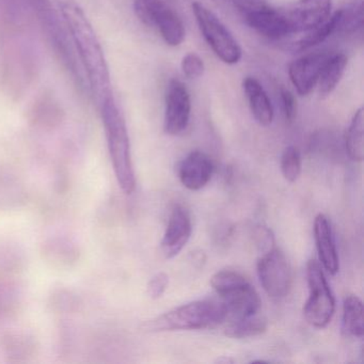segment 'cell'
I'll return each instance as SVG.
<instances>
[{"label": "cell", "instance_id": "obj_28", "mask_svg": "<svg viewBox=\"0 0 364 364\" xmlns=\"http://www.w3.org/2000/svg\"><path fill=\"white\" fill-rule=\"evenodd\" d=\"M280 97L285 119L289 122H293L297 116V102H296L295 97L289 89L285 88H281Z\"/></svg>", "mask_w": 364, "mask_h": 364}, {"label": "cell", "instance_id": "obj_22", "mask_svg": "<svg viewBox=\"0 0 364 364\" xmlns=\"http://www.w3.org/2000/svg\"><path fill=\"white\" fill-rule=\"evenodd\" d=\"M336 33H355L363 26V0H353L336 11Z\"/></svg>", "mask_w": 364, "mask_h": 364}, {"label": "cell", "instance_id": "obj_4", "mask_svg": "<svg viewBox=\"0 0 364 364\" xmlns=\"http://www.w3.org/2000/svg\"><path fill=\"white\" fill-rule=\"evenodd\" d=\"M210 285L234 318L252 316L261 309L257 289L240 272L220 270L210 279Z\"/></svg>", "mask_w": 364, "mask_h": 364}, {"label": "cell", "instance_id": "obj_10", "mask_svg": "<svg viewBox=\"0 0 364 364\" xmlns=\"http://www.w3.org/2000/svg\"><path fill=\"white\" fill-rule=\"evenodd\" d=\"M191 95L186 86L178 80H172L167 87L165 99L164 131L167 135L182 134L191 120Z\"/></svg>", "mask_w": 364, "mask_h": 364}, {"label": "cell", "instance_id": "obj_19", "mask_svg": "<svg viewBox=\"0 0 364 364\" xmlns=\"http://www.w3.org/2000/svg\"><path fill=\"white\" fill-rule=\"evenodd\" d=\"M155 27L159 29L164 41L172 48L181 46L184 41V24L178 14L168 5L157 18Z\"/></svg>", "mask_w": 364, "mask_h": 364}, {"label": "cell", "instance_id": "obj_8", "mask_svg": "<svg viewBox=\"0 0 364 364\" xmlns=\"http://www.w3.org/2000/svg\"><path fill=\"white\" fill-rule=\"evenodd\" d=\"M257 276L265 293L272 299L289 295L291 287V268L287 255L280 249L266 251L257 259Z\"/></svg>", "mask_w": 364, "mask_h": 364}, {"label": "cell", "instance_id": "obj_18", "mask_svg": "<svg viewBox=\"0 0 364 364\" xmlns=\"http://www.w3.org/2000/svg\"><path fill=\"white\" fill-rule=\"evenodd\" d=\"M347 57L344 54L330 55L319 75L318 91L321 97H328L340 84L347 67Z\"/></svg>", "mask_w": 364, "mask_h": 364}, {"label": "cell", "instance_id": "obj_1", "mask_svg": "<svg viewBox=\"0 0 364 364\" xmlns=\"http://www.w3.org/2000/svg\"><path fill=\"white\" fill-rule=\"evenodd\" d=\"M61 14L71 33L80 63L86 71L91 95L100 107L112 95L109 69L103 48L92 25L77 5L70 1L63 3Z\"/></svg>", "mask_w": 364, "mask_h": 364}, {"label": "cell", "instance_id": "obj_2", "mask_svg": "<svg viewBox=\"0 0 364 364\" xmlns=\"http://www.w3.org/2000/svg\"><path fill=\"white\" fill-rule=\"evenodd\" d=\"M108 149L114 174L121 189L131 195L136 187L135 172L132 161L131 144L124 117L114 101V95L106 99L100 106Z\"/></svg>", "mask_w": 364, "mask_h": 364}, {"label": "cell", "instance_id": "obj_14", "mask_svg": "<svg viewBox=\"0 0 364 364\" xmlns=\"http://www.w3.org/2000/svg\"><path fill=\"white\" fill-rule=\"evenodd\" d=\"M314 238L318 253L319 264L328 274H338L340 269L338 251L329 220L323 214H318L314 220Z\"/></svg>", "mask_w": 364, "mask_h": 364}, {"label": "cell", "instance_id": "obj_16", "mask_svg": "<svg viewBox=\"0 0 364 364\" xmlns=\"http://www.w3.org/2000/svg\"><path fill=\"white\" fill-rule=\"evenodd\" d=\"M242 89L248 100L251 112L257 123L263 127L272 124L274 120V107L267 92L259 80L255 77L245 78Z\"/></svg>", "mask_w": 364, "mask_h": 364}, {"label": "cell", "instance_id": "obj_20", "mask_svg": "<svg viewBox=\"0 0 364 364\" xmlns=\"http://www.w3.org/2000/svg\"><path fill=\"white\" fill-rule=\"evenodd\" d=\"M345 149L349 159L362 161L364 157V110L360 108L353 114L345 134Z\"/></svg>", "mask_w": 364, "mask_h": 364}, {"label": "cell", "instance_id": "obj_13", "mask_svg": "<svg viewBox=\"0 0 364 364\" xmlns=\"http://www.w3.org/2000/svg\"><path fill=\"white\" fill-rule=\"evenodd\" d=\"M214 166L212 159L202 151H193L178 166V174L183 186L189 191L204 188L212 178Z\"/></svg>", "mask_w": 364, "mask_h": 364}, {"label": "cell", "instance_id": "obj_24", "mask_svg": "<svg viewBox=\"0 0 364 364\" xmlns=\"http://www.w3.org/2000/svg\"><path fill=\"white\" fill-rule=\"evenodd\" d=\"M166 7L165 0H135L134 3V11L138 20L149 27H155L157 18Z\"/></svg>", "mask_w": 364, "mask_h": 364}, {"label": "cell", "instance_id": "obj_27", "mask_svg": "<svg viewBox=\"0 0 364 364\" xmlns=\"http://www.w3.org/2000/svg\"><path fill=\"white\" fill-rule=\"evenodd\" d=\"M169 285V277L165 272L155 274L148 285V294L152 299H159L165 294Z\"/></svg>", "mask_w": 364, "mask_h": 364}, {"label": "cell", "instance_id": "obj_29", "mask_svg": "<svg viewBox=\"0 0 364 364\" xmlns=\"http://www.w3.org/2000/svg\"><path fill=\"white\" fill-rule=\"evenodd\" d=\"M231 3L242 14V16L251 14V12L263 9L268 6L266 0H231Z\"/></svg>", "mask_w": 364, "mask_h": 364}, {"label": "cell", "instance_id": "obj_26", "mask_svg": "<svg viewBox=\"0 0 364 364\" xmlns=\"http://www.w3.org/2000/svg\"><path fill=\"white\" fill-rule=\"evenodd\" d=\"M181 68H182L183 74L189 80H197L201 77L205 69L201 57L198 56L195 53H189L186 56L183 57Z\"/></svg>", "mask_w": 364, "mask_h": 364}, {"label": "cell", "instance_id": "obj_23", "mask_svg": "<svg viewBox=\"0 0 364 364\" xmlns=\"http://www.w3.org/2000/svg\"><path fill=\"white\" fill-rule=\"evenodd\" d=\"M336 14L334 12L323 24L304 33V35L300 39H298L297 41L291 44V48H289L296 53H301L304 52V50H310V48L318 46V44L323 43L332 33H336Z\"/></svg>", "mask_w": 364, "mask_h": 364}, {"label": "cell", "instance_id": "obj_21", "mask_svg": "<svg viewBox=\"0 0 364 364\" xmlns=\"http://www.w3.org/2000/svg\"><path fill=\"white\" fill-rule=\"evenodd\" d=\"M267 330V321L264 317L255 314L252 316L234 318L225 327V334L232 338H255L265 333Z\"/></svg>", "mask_w": 364, "mask_h": 364}, {"label": "cell", "instance_id": "obj_25", "mask_svg": "<svg viewBox=\"0 0 364 364\" xmlns=\"http://www.w3.org/2000/svg\"><path fill=\"white\" fill-rule=\"evenodd\" d=\"M281 172L289 183L296 182L301 173V154L298 148L287 146L281 156Z\"/></svg>", "mask_w": 364, "mask_h": 364}, {"label": "cell", "instance_id": "obj_17", "mask_svg": "<svg viewBox=\"0 0 364 364\" xmlns=\"http://www.w3.org/2000/svg\"><path fill=\"white\" fill-rule=\"evenodd\" d=\"M342 329L346 336L361 338L364 336V309L357 295H347L343 301Z\"/></svg>", "mask_w": 364, "mask_h": 364}, {"label": "cell", "instance_id": "obj_15", "mask_svg": "<svg viewBox=\"0 0 364 364\" xmlns=\"http://www.w3.org/2000/svg\"><path fill=\"white\" fill-rule=\"evenodd\" d=\"M250 28L263 37L280 40L289 36V27L281 9L267 7L251 12L244 16Z\"/></svg>", "mask_w": 364, "mask_h": 364}, {"label": "cell", "instance_id": "obj_12", "mask_svg": "<svg viewBox=\"0 0 364 364\" xmlns=\"http://www.w3.org/2000/svg\"><path fill=\"white\" fill-rule=\"evenodd\" d=\"M329 56L330 54L323 52L310 53L289 65V80L300 95H308L316 86L321 70Z\"/></svg>", "mask_w": 364, "mask_h": 364}, {"label": "cell", "instance_id": "obj_3", "mask_svg": "<svg viewBox=\"0 0 364 364\" xmlns=\"http://www.w3.org/2000/svg\"><path fill=\"white\" fill-rule=\"evenodd\" d=\"M229 316L227 308L217 300H198L183 304L144 323L149 332L212 329Z\"/></svg>", "mask_w": 364, "mask_h": 364}, {"label": "cell", "instance_id": "obj_7", "mask_svg": "<svg viewBox=\"0 0 364 364\" xmlns=\"http://www.w3.org/2000/svg\"><path fill=\"white\" fill-rule=\"evenodd\" d=\"M191 8L200 31L215 55L227 65L237 63L242 58V48L229 29L203 4L195 1Z\"/></svg>", "mask_w": 364, "mask_h": 364}, {"label": "cell", "instance_id": "obj_6", "mask_svg": "<svg viewBox=\"0 0 364 364\" xmlns=\"http://www.w3.org/2000/svg\"><path fill=\"white\" fill-rule=\"evenodd\" d=\"M309 297L304 306V318L313 327H327L336 312V299L318 262L310 259L306 264Z\"/></svg>", "mask_w": 364, "mask_h": 364}, {"label": "cell", "instance_id": "obj_9", "mask_svg": "<svg viewBox=\"0 0 364 364\" xmlns=\"http://www.w3.org/2000/svg\"><path fill=\"white\" fill-rule=\"evenodd\" d=\"M332 0H298L294 5L281 9L289 35L304 33L319 26L329 18Z\"/></svg>", "mask_w": 364, "mask_h": 364}, {"label": "cell", "instance_id": "obj_11", "mask_svg": "<svg viewBox=\"0 0 364 364\" xmlns=\"http://www.w3.org/2000/svg\"><path fill=\"white\" fill-rule=\"evenodd\" d=\"M193 233L191 215L182 205L174 206L161 240V252L166 259H173L186 246Z\"/></svg>", "mask_w": 364, "mask_h": 364}, {"label": "cell", "instance_id": "obj_5", "mask_svg": "<svg viewBox=\"0 0 364 364\" xmlns=\"http://www.w3.org/2000/svg\"><path fill=\"white\" fill-rule=\"evenodd\" d=\"M31 5L59 60L78 82H82L84 78L77 63L75 46L65 20L61 21L50 0H31Z\"/></svg>", "mask_w": 364, "mask_h": 364}]
</instances>
